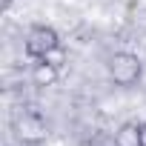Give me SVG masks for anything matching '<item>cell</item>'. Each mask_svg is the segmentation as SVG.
<instances>
[{"label":"cell","instance_id":"1","mask_svg":"<svg viewBox=\"0 0 146 146\" xmlns=\"http://www.w3.org/2000/svg\"><path fill=\"white\" fill-rule=\"evenodd\" d=\"M106 75H109V80L115 86L129 89V86L140 83V78H143V60L135 52H126V49L112 52L106 57Z\"/></svg>","mask_w":146,"mask_h":146},{"label":"cell","instance_id":"2","mask_svg":"<svg viewBox=\"0 0 146 146\" xmlns=\"http://www.w3.org/2000/svg\"><path fill=\"white\" fill-rule=\"evenodd\" d=\"M57 46H60V35L49 23H32L26 37H23V52H26L29 60H40Z\"/></svg>","mask_w":146,"mask_h":146},{"label":"cell","instance_id":"3","mask_svg":"<svg viewBox=\"0 0 146 146\" xmlns=\"http://www.w3.org/2000/svg\"><path fill=\"white\" fill-rule=\"evenodd\" d=\"M17 135L20 140H29V143H37L46 137V123L37 117V115H23L17 120Z\"/></svg>","mask_w":146,"mask_h":146},{"label":"cell","instance_id":"4","mask_svg":"<svg viewBox=\"0 0 146 146\" xmlns=\"http://www.w3.org/2000/svg\"><path fill=\"white\" fill-rule=\"evenodd\" d=\"M57 80H60V69L57 66H52L49 60H35V66H32V83L35 86L46 89V86H54Z\"/></svg>","mask_w":146,"mask_h":146},{"label":"cell","instance_id":"5","mask_svg":"<svg viewBox=\"0 0 146 146\" xmlns=\"http://www.w3.org/2000/svg\"><path fill=\"white\" fill-rule=\"evenodd\" d=\"M115 146H140V129L137 120H126L115 132Z\"/></svg>","mask_w":146,"mask_h":146},{"label":"cell","instance_id":"6","mask_svg":"<svg viewBox=\"0 0 146 146\" xmlns=\"http://www.w3.org/2000/svg\"><path fill=\"white\" fill-rule=\"evenodd\" d=\"M40 60H49L52 66H57L60 72H63V66H66V60H69V54H66V49H63V43L57 46V49H52L46 57H40Z\"/></svg>","mask_w":146,"mask_h":146},{"label":"cell","instance_id":"7","mask_svg":"<svg viewBox=\"0 0 146 146\" xmlns=\"http://www.w3.org/2000/svg\"><path fill=\"white\" fill-rule=\"evenodd\" d=\"M137 129H140V146H146V120H140Z\"/></svg>","mask_w":146,"mask_h":146},{"label":"cell","instance_id":"8","mask_svg":"<svg viewBox=\"0 0 146 146\" xmlns=\"http://www.w3.org/2000/svg\"><path fill=\"white\" fill-rule=\"evenodd\" d=\"M0 3H3V9H9V6H12V0H0Z\"/></svg>","mask_w":146,"mask_h":146}]
</instances>
